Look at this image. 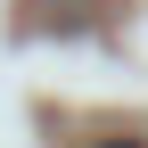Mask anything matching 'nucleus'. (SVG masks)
<instances>
[{"label":"nucleus","instance_id":"f257e3e1","mask_svg":"<svg viewBox=\"0 0 148 148\" xmlns=\"http://www.w3.org/2000/svg\"><path fill=\"white\" fill-rule=\"evenodd\" d=\"M90 148H148V140H132V132H107V140H90Z\"/></svg>","mask_w":148,"mask_h":148}]
</instances>
